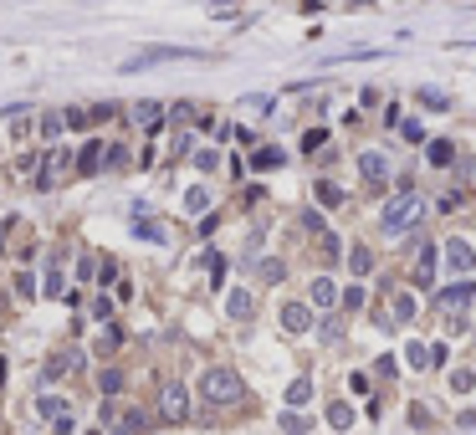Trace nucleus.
Returning <instances> with one entry per match:
<instances>
[{
    "mask_svg": "<svg viewBox=\"0 0 476 435\" xmlns=\"http://www.w3.org/2000/svg\"><path fill=\"white\" fill-rule=\"evenodd\" d=\"M420 215H425V200H420L415 190H405V195H395V200L384 205V231H389V236H405Z\"/></svg>",
    "mask_w": 476,
    "mask_h": 435,
    "instance_id": "f257e3e1",
    "label": "nucleus"
},
{
    "mask_svg": "<svg viewBox=\"0 0 476 435\" xmlns=\"http://www.w3.org/2000/svg\"><path fill=\"white\" fill-rule=\"evenodd\" d=\"M200 395L210 405H236V400H241V379H236V369H205V374H200Z\"/></svg>",
    "mask_w": 476,
    "mask_h": 435,
    "instance_id": "f03ea898",
    "label": "nucleus"
},
{
    "mask_svg": "<svg viewBox=\"0 0 476 435\" xmlns=\"http://www.w3.org/2000/svg\"><path fill=\"white\" fill-rule=\"evenodd\" d=\"M190 57H200V52H190V47H149V52H139V57H128V62H123V72L154 67V62H190Z\"/></svg>",
    "mask_w": 476,
    "mask_h": 435,
    "instance_id": "7ed1b4c3",
    "label": "nucleus"
},
{
    "mask_svg": "<svg viewBox=\"0 0 476 435\" xmlns=\"http://www.w3.org/2000/svg\"><path fill=\"white\" fill-rule=\"evenodd\" d=\"M436 308H441V313H456V308H476V287H471V282H456V287L436 292Z\"/></svg>",
    "mask_w": 476,
    "mask_h": 435,
    "instance_id": "20e7f679",
    "label": "nucleus"
},
{
    "mask_svg": "<svg viewBox=\"0 0 476 435\" xmlns=\"http://www.w3.org/2000/svg\"><path fill=\"white\" fill-rule=\"evenodd\" d=\"M159 410H164V420H175V425H180V420L190 415V395H185L180 384H169V389H164V400H159Z\"/></svg>",
    "mask_w": 476,
    "mask_h": 435,
    "instance_id": "39448f33",
    "label": "nucleus"
},
{
    "mask_svg": "<svg viewBox=\"0 0 476 435\" xmlns=\"http://www.w3.org/2000/svg\"><path fill=\"white\" fill-rule=\"evenodd\" d=\"M359 174H364L369 185H384V180H389V159L369 149V154H359Z\"/></svg>",
    "mask_w": 476,
    "mask_h": 435,
    "instance_id": "423d86ee",
    "label": "nucleus"
},
{
    "mask_svg": "<svg viewBox=\"0 0 476 435\" xmlns=\"http://www.w3.org/2000/svg\"><path fill=\"white\" fill-rule=\"evenodd\" d=\"M308 323H313V313L302 308V302H287V308H282V328H287V333H302Z\"/></svg>",
    "mask_w": 476,
    "mask_h": 435,
    "instance_id": "0eeeda50",
    "label": "nucleus"
},
{
    "mask_svg": "<svg viewBox=\"0 0 476 435\" xmlns=\"http://www.w3.org/2000/svg\"><path fill=\"white\" fill-rule=\"evenodd\" d=\"M98 164H103V144L88 139V144H82V154H77V174H93Z\"/></svg>",
    "mask_w": 476,
    "mask_h": 435,
    "instance_id": "6e6552de",
    "label": "nucleus"
},
{
    "mask_svg": "<svg viewBox=\"0 0 476 435\" xmlns=\"http://www.w3.org/2000/svg\"><path fill=\"white\" fill-rule=\"evenodd\" d=\"M134 118H139L144 128H159V118H164V103H134Z\"/></svg>",
    "mask_w": 476,
    "mask_h": 435,
    "instance_id": "1a4fd4ad",
    "label": "nucleus"
},
{
    "mask_svg": "<svg viewBox=\"0 0 476 435\" xmlns=\"http://www.w3.org/2000/svg\"><path fill=\"white\" fill-rule=\"evenodd\" d=\"M313 190H318V205H328V210H338V205H343V190H338L333 180H318Z\"/></svg>",
    "mask_w": 476,
    "mask_h": 435,
    "instance_id": "9d476101",
    "label": "nucleus"
},
{
    "mask_svg": "<svg viewBox=\"0 0 476 435\" xmlns=\"http://www.w3.org/2000/svg\"><path fill=\"white\" fill-rule=\"evenodd\" d=\"M446 261H451L456 272H466V267H471V246H466V241H451V246H446Z\"/></svg>",
    "mask_w": 476,
    "mask_h": 435,
    "instance_id": "9b49d317",
    "label": "nucleus"
},
{
    "mask_svg": "<svg viewBox=\"0 0 476 435\" xmlns=\"http://www.w3.org/2000/svg\"><path fill=\"white\" fill-rule=\"evenodd\" d=\"M313 302H318V308H333V302H338V287H333L328 277H323V282H313Z\"/></svg>",
    "mask_w": 476,
    "mask_h": 435,
    "instance_id": "f8f14e48",
    "label": "nucleus"
},
{
    "mask_svg": "<svg viewBox=\"0 0 476 435\" xmlns=\"http://www.w3.org/2000/svg\"><path fill=\"white\" fill-rule=\"evenodd\" d=\"M451 154H456V144H451V139H436V144L425 149V159H430V164H451Z\"/></svg>",
    "mask_w": 476,
    "mask_h": 435,
    "instance_id": "ddd939ff",
    "label": "nucleus"
},
{
    "mask_svg": "<svg viewBox=\"0 0 476 435\" xmlns=\"http://www.w3.org/2000/svg\"><path fill=\"white\" fill-rule=\"evenodd\" d=\"M349 267H354V277H369V267H374L369 246H354V251H349Z\"/></svg>",
    "mask_w": 476,
    "mask_h": 435,
    "instance_id": "4468645a",
    "label": "nucleus"
},
{
    "mask_svg": "<svg viewBox=\"0 0 476 435\" xmlns=\"http://www.w3.org/2000/svg\"><path fill=\"white\" fill-rule=\"evenodd\" d=\"M226 308H231V318H251V292H241V287H236V292L226 297Z\"/></svg>",
    "mask_w": 476,
    "mask_h": 435,
    "instance_id": "2eb2a0df",
    "label": "nucleus"
},
{
    "mask_svg": "<svg viewBox=\"0 0 476 435\" xmlns=\"http://www.w3.org/2000/svg\"><path fill=\"white\" fill-rule=\"evenodd\" d=\"M36 415H41V420H62V415H67V405L47 395V400H36Z\"/></svg>",
    "mask_w": 476,
    "mask_h": 435,
    "instance_id": "dca6fc26",
    "label": "nucleus"
},
{
    "mask_svg": "<svg viewBox=\"0 0 476 435\" xmlns=\"http://www.w3.org/2000/svg\"><path fill=\"white\" fill-rule=\"evenodd\" d=\"M313 400V384L308 379H292V389H287V405H308Z\"/></svg>",
    "mask_w": 476,
    "mask_h": 435,
    "instance_id": "f3484780",
    "label": "nucleus"
},
{
    "mask_svg": "<svg viewBox=\"0 0 476 435\" xmlns=\"http://www.w3.org/2000/svg\"><path fill=\"white\" fill-rule=\"evenodd\" d=\"M410 318H415V297L400 292V297H395V323H410Z\"/></svg>",
    "mask_w": 476,
    "mask_h": 435,
    "instance_id": "a211bd4d",
    "label": "nucleus"
},
{
    "mask_svg": "<svg viewBox=\"0 0 476 435\" xmlns=\"http://www.w3.org/2000/svg\"><path fill=\"white\" fill-rule=\"evenodd\" d=\"M139 430H144V415H139V410H128V415L118 420V430H113V435H139Z\"/></svg>",
    "mask_w": 476,
    "mask_h": 435,
    "instance_id": "6ab92c4d",
    "label": "nucleus"
},
{
    "mask_svg": "<svg viewBox=\"0 0 476 435\" xmlns=\"http://www.w3.org/2000/svg\"><path fill=\"white\" fill-rule=\"evenodd\" d=\"M251 164H256V169H277V164H282V154H277V149H256Z\"/></svg>",
    "mask_w": 476,
    "mask_h": 435,
    "instance_id": "aec40b11",
    "label": "nucleus"
},
{
    "mask_svg": "<svg viewBox=\"0 0 476 435\" xmlns=\"http://www.w3.org/2000/svg\"><path fill=\"white\" fill-rule=\"evenodd\" d=\"M410 364H415V369H430V364H436V354H430L425 343H410Z\"/></svg>",
    "mask_w": 476,
    "mask_h": 435,
    "instance_id": "412c9836",
    "label": "nucleus"
},
{
    "mask_svg": "<svg viewBox=\"0 0 476 435\" xmlns=\"http://www.w3.org/2000/svg\"><path fill=\"white\" fill-rule=\"evenodd\" d=\"M328 425L349 430V425H354V410H349V405H333V410H328Z\"/></svg>",
    "mask_w": 476,
    "mask_h": 435,
    "instance_id": "4be33fe9",
    "label": "nucleus"
},
{
    "mask_svg": "<svg viewBox=\"0 0 476 435\" xmlns=\"http://www.w3.org/2000/svg\"><path fill=\"white\" fill-rule=\"evenodd\" d=\"M62 123H67V118H57V113H47V118H41V139H57V134H62Z\"/></svg>",
    "mask_w": 476,
    "mask_h": 435,
    "instance_id": "5701e85b",
    "label": "nucleus"
},
{
    "mask_svg": "<svg viewBox=\"0 0 476 435\" xmlns=\"http://www.w3.org/2000/svg\"><path fill=\"white\" fill-rule=\"evenodd\" d=\"M302 226H308L313 236H328V226H323V215H318V210H308V215H302Z\"/></svg>",
    "mask_w": 476,
    "mask_h": 435,
    "instance_id": "b1692460",
    "label": "nucleus"
},
{
    "mask_svg": "<svg viewBox=\"0 0 476 435\" xmlns=\"http://www.w3.org/2000/svg\"><path fill=\"white\" fill-rule=\"evenodd\" d=\"M420 103H430L436 113H446V93H430V87H425V93H420Z\"/></svg>",
    "mask_w": 476,
    "mask_h": 435,
    "instance_id": "393cba45",
    "label": "nucleus"
},
{
    "mask_svg": "<svg viewBox=\"0 0 476 435\" xmlns=\"http://www.w3.org/2000/svg\"><path fill=\"white\" fill-rule=\"evenodd\" d=\"M451 384H456V389H471V384H476V374H471V369H456V374H451Z\"/></svg>",
    "mask_w": 476,
    "mask_h": 435,
    "instance_id": "a878e982",
    "label": "nucleus"
}]
</instances>
